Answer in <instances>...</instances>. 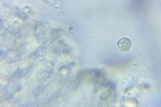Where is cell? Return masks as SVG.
<instances>
[{
  "label": "cell",
  "mask_w": 161,
  "mask_h": 107,
  "mask_svg": "<svg viewBox=\"0 0 161 107\" xmlns=\"http://www.w3.org/2000/svg\"><path fill=\"white\" fill-rule=\"evenodd\" d=\"M117 46L119 48V50L123 53H127L131 50L132 48V41L127 39V38H123L121 39L118 43H117Z\"/></svg>",
  "instance_id": "6da1fadb"
}]
</instances>
